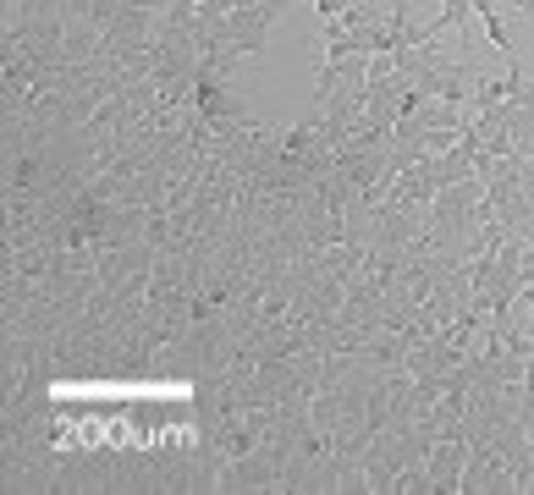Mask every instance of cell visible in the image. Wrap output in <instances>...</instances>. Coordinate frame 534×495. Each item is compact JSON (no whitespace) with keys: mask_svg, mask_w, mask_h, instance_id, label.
<instances>
[{"mask_svg":"<svg viewBox=\"0 0 534 495\" xmlns=\"http://www.w3.org/2000/svg\"><path fill=\"white\" fill-rule=\"evenodd\" d=\"M463 468H468V435H441V440H435V451L424 457V473H430L435 495L463 490Z\"/></svg>","mask_w":534,"mask_h":495,"instance_id":"obj_1","label":"cell"},{"mask_svg":"<svg viewBox=\"0 0 534 495\" xmlns=\"http://www.w3.org/2000/svg\"><path fill=\"white\" fill-rule=\"evenodd\" d=\"M468 11H474L468 0H441V17L452 22V33H463V28H468Z\"/></svg>","mask_w":534,"mask_h":495,"instance_id":"obj_2","label":"cell"},{"mask_svg":"<svg viewBox=\"0 0 534 495\" xmlns=\"http://www.w3.org/2000/svg\"><path fill=\"white\" fill-rule=\"evenodd\" d=\"M347 6H353V0H314V17H320V22H331V17H342Z\"/></svg>","mask_w":534,"mask_h":495,"instance_id":"obj_3","label":"cell"},{"mask_svg":"<svg viewBox=\"0 0 534 495\" xmlns=\"http://www.w3.org/2000/svg\"><path fill=\"white\" fill-rule=\"evenodd\" d=\"M512 11H523V17H534V0H507Z\"/></svg>","mask_w":534,"mask_h":495,"instance_id":"obj_4","label":"cell"}]
</instances>
